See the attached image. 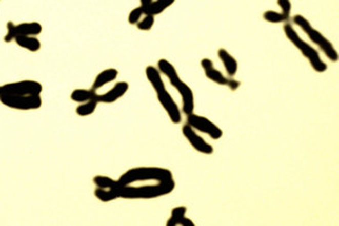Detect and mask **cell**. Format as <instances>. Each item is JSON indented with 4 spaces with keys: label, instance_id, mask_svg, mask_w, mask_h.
<instances>
[{
    "label": "cell",
    "instance_id": "6da1fadb",
    "mask_svg": "<svg viewBox=\"0 0 339 226\" xmlns=\"http://www.w3.org/2000/svg\"><path fill=\"white\" fill-rule=\"evenodd\" d=\"M175 188L174 179L159 181L153 184L144 186H118L119 198L124 199H154V198L170 195Z\"/></svg>",
    "mask_w": 339,
    "mask_h": 226
},
{
    "label": "cell",
    "instance_id": "7a4b0ae2",
    "mask_svg": "<svg viewBox=\"0 0 339 226\" xmlns=\"http://www.w3.org/2000/svg\"><path fill=\"white\" fill-rule=\"evenodd\" d=\"M145 74H146L148 81L151 83L152 87L154 88L155 93H156V96H157V100H158L159 104L163 107L166 113H168L170 120L175 125L180 124L182 120L180 108L176 104V102L173 100V97H172L169 91L166 90L159 70L157 68H155L154 66H147L145 69Z\"/></svg>",
    "mask_w": 339,
    "mask_h": 226
},
{
    "label": "cell",
    "instance_id": "3957f363",
    "mask_svg": "<svg viewBox=\"0 0 339 226\" xmlns=\"http://www.w3.org/2000/svg\"><path fill=\"white\" fill-rule=\"evenodd\" d=\"M157 69L161 74L168 77L170 84L173 86L182 98V111L185 114H190L194 111V95L191 87L181 79L175 67L169 60L159 59L157 61Z\"/></svg>",
    "mask_w": 339,
    "mask_h": 226
},
{
    "label": "cell",
    "instance_id": "277c9868",
    "mask_svg": "<svg viewBox=\"0 0 339 226\" xmlns=\"http://www.w3.org/2000/svg\"><path fill=\"white\" fill-rule=\"evenodd\" d=\"M173 179L169 169L158 167H139L126 171L118 179L119 186H129L144 181H164Z\"/></svg>",
    "mask_w": 339,
    "mask_h": 226
},
{
    "label": "cell",
    "instance_id": "5b68a950",
    "mask_svg": "<svg viewBox=\"0 0 339 226\" xmlns=\"http://www.w3.org/2000/svg\"><path fill=\"white\" fill-rule=\"evenodd\" d=\"M284 33L288 40L292 42L293 46L301 51L304 58L308 59L311 67H312L316 73H325L328 69V66L324 60H322L319 52L316 51V49H314L307 41H304L290 23H286L284 25Z\"/></svg>",
    "mask_w": 339,
    "mask_h": 226
},
{
    "label": "cell",
    "instance_id": "8992f818",
    "mask_svg": "<svg viewBox=\"0 0 339 226\" xmlns=\"http://www.w3.org/2000/svg\"><path fill=\"white\" fill-rule=\"evenodd\" d=\"M294 24L297 25L300 29H301L305 34L308 35L312 43H314L315 46H318L322 52L326 54V57L330 60L331 63H337L339 56H338V51L335 49V47L332 46V43L328 40V38L322 34L321 32L318 30H315L314 27L311 25L310 22L304 17L302 15H295L293 17Z\"/></svg>",
    "mask_w": 339,
    "mask_h": 226
},
{
    "label": "cell",
    "instance_id": "52a82bcc",
    "mask_svg": "<svg viewBox=\"0 0 339 226\" xmlns=\"http://www.w3.org/2000/svg\"><path fill=\"white\" fill-rule=\"evenodd\" d=\"M43 86L34 79H23L0 85V96L4 95H41Z\"/></svg>",
    "mask_w": 339,
    "mask_h": 226
},
{
    "label": "cell",
    "instance_id": "ba28073f",
    "mask_svg": "<svg viewBox=\"0 0 339 226\" xmlns=\"http://www.w3.org/2000/svg\"><path fill=\"white\" fill-rule=\"evenodd\" d=\"M0 103L6 108L19 111H32L42 107L41 95H4L0 96Z\"/></svg>",
    "mask_w": 339,
    "mask_h": 226
},
{
    "label": "cell",
    "instance_id": "9c48e42d",
    "mask_svg": "<svg viewBox=\"0 0 339 226\" xmlns=\"http://www.w3.org/2000/svg\"><path fill=\"white\" fill-rule=\"evenodd\" d=\"M187 124L191 126L194 130L204 132L208 135L212 139H221L223 136V130H222L217 125H215L213 121H210L208 118L204 115H199L196 113H190L187 115Z\"/></svg>",
    "mask_w": 339,
    "mask_h": 226
},
{
    "label": "cell",
    "instance_id": "30bf717a",
    "mask_svg": "<svg viewBox=\"0 0 339 226\" xmlns=\"http://www.w3.org/2000/svg\"><path fill=\"white\" fill-rule=\"evenodd\" d=\"M182 134L194 150L197 152L205 154V155H212L214 153V147L205 140L202 136L198 135L197 130H194L191 126L188 124L182 127Z\"/></svg>",
    "mask_w": 339,
    "mask_h": 226
},
{
    "label": "cell",
    "instance_id": "8fae6325",
    "mask_svg": "<svg viewBox=\"0 0 339 226\" xmlns=\"http://www.w3.org/2000/svg\"><path fill=\"white\" fill-rule=\"evenodd\" d=\"M129 90V84L127 81H119L111 88L110 91L103 93V94H98L95 97V100L99 103H104V104H111L114 103L122 96L126 95V93Z\"/></svg>",
    "mask_w": 339,
    "mask_h": 226
},
{
    "label": "cell",
    "instance_id": "7c38bea8",
    "mask_svg": "<svg viewBox=\"0 0 339 226\" xmlns=\"http://www.w3.org/2000/svg\"><path fill=\"white\" fill-rule=\"evenodd\" d=\"M200 64H202V67L205 71V75H206V77L208 79H210L212 81L216 83V84L221 85V86H226L227 85L229 78H227L226 76H224L223 74H222L220 70H217L215 68L213 60H210L208 58H204Z\"/></svg>",
    "mask_w": 339,
    "mask_h": 226
},
{
    "label": "cell",
    "instance_id": "4fadbf2b",
    "mask_svg": "<svg viewBox=\"0 0 339 226\" xmlns=\"http://www.w3.org/2000/svg\"><path fill=\"white\" fill-rule=\"evenodd\" d=\"M187 207L186 206H176L171 212V216L166 222V226H194V223L190 218L186 216Z\"/></svg>",
    "mask_w": 339,
    "mask_h": 226
},
{
    "label": "cell",
    "instance_id": "5bb4252c",
    "mask_svg": "<svg viewBox=\"0 0 339 226\" xmlns=\"http://www.w3.org/2000/svg\"><path fill=\"white\" fill-rule=\"evenodd\" d=\"M118 76H119L118 69H115V68L104 69L95 77V79H94V81H93L92 88L95 91H98L99 88H102L105 85L110 84L111 81H114L116 78H118Z\"/></svg>",
    "mask_w": 339,
    "mask_h": 226
},
{
    "label": "cell",
    "instance_id": "9a60e30c",
    "mask_svg": "<svg viewBox=\"0 0 339 226\" xmlns=\"http://www.w3.org/2000/svg\"><path fill=\"white\" fill-rule=\"evenodd\" d=\"M218 58L224 65V68L226 70V74L229 77L235 76L238 69V64L237 60L232 56V54L226 50V49H220L218 52Z\"/></svg>",
    "mask_w": 339,
    "mask_h": 226
},
{
    "label": "cell",
    "instance_id": "2e32d148",
    "mask_svg": "<svg viewBox=\"0 0 339 226\" xmlns=\"http://www.w3.org/2000/svg\"><path fill=\"white\" fill-rule=\"evenodd\" d=\"M22 49L30 52H37L41 49V41L36 36H26L17 35L14 41Z\"/></svg>",
    "mask_w": 339,
    "mask_h": 226
},
{
    "label": "cell",
    "instance_id": "e0dca14e",
    "mask_svg": "<svg viewBox=\"0 0 339 226\" xmlns=\"http://www.w3.org/2000/svg\"><path fill=\"white\" fill-rule=\"evenodd\" d=\"M16 26H17V35L37 36L43 31V27L38 22H26V23L16 24Z\"/></svg>",
    "mask_w": 339,
    "mask_h": 226
},
{
    "label": "cell",
    "instance_id": "ac0fdd59",
    "mask_svg": "<svg viewBox=\"0 0 339 226\" xmlns=\"http://www.w3.org/2000/svg\"><path fill=\"white\" fill-rule=\"evenodd\" d=\"M97 92L93 88H76L70 94L71 101L76 103H84L91 100H95Z\"/></svg>",
    "mask_w": 339,
    "mask_h": 226
},
{
    "label": "cell",
    "instance_id": "d6986e66",
    "mask_svg": "<svg viewBox=\"0 0 339 226\" xmlns=\"http://www.w3.org/2000/svg\"><path fill=\"white\" fill-rule=\"evenodd\" d=\"M174 3L175 0H153L151 5L144 10V13H145V15L157 16L159 14H162L164 10L168 9Z\"/></svg>",
    "mask_w": 339,
    "mask_h": 226
},
{
    "label": "cell",
    "instance_id": "ffe728a7",
    "mask_svg": "<svg viewBox=\"0 0 339 226\" xmlns=\"http://www.w3.org/2000/svg\"><path fill=\"white\" fill-rule=\"evenodd\" d=\"M94 196L96 197V199L102 202H110L113 201L119 198V194L116 188L114 189H103V188H96L94 191Z\"/></svg>",
    "mask_w": 339,
    "mask_h": 226
},
{
    "label": "cell",
    "instance_id": "44dd1931",
    "mask_svg": "<svg viewBox=\"0 0 339 226\" xmlns=\"http://www.w3.org/2000/svg\"><path fill=\"white\" fill-rule=\"evenodd\" d=\"M93 182L96 186V188H103V189H114L119 186L118 180L110 178V176L107 175L94 176Z\"/></svg>",
    "mask_w": 339,
    "mask_h": 226
},
{
    "label": "cell",
    "instance_id": "7402d4cb",
    "mask_svg": "<svg viewBox=\"0 0 339 226\" xmlns=\"http://www.w3.org/2000/svg\"><path fill=\"white\" fill-rule=\"evenodd\" d=\"M97 106L98 102L96 100H91L84 103H79V106L76 108V113L82 118L88 117V115H92L94 112H95Z\"/></svg>",
    "mask_w": 339,
    "mask_h": 226
},
{
    "label": "cell",
    "instance_id": "603a6c76",
    "mask_svg": "<svg viewBox=\"0 0 339 226\" xmlns=\"http://www.w3.org/2000/svg\"><path fill=\"white\" fill-rule=\"evenodd\" d=\"M264 19L268 23H273V24H280V23H284V22H287L288 17L280 12H275V10H267V12L264 13Z\"/></svg>",
    "mask_w": 339,
    "mask_h": 226
},
{
    "label": "cell",
    "instance_id": "cb8c5ba5",
    "mask_svg": "<svg viewBox=\"0 0 339 226\" xmlns=\"http://www.w3.org/2000/svg\"><path fill=\"white\" fill-rule=\"evenodd\" d=\"M155 23V16L153 15H144V17L136 24L137 29L139 31H151Z\"/></svg>",
    "mask_w": 339,
    "mask_h": 226
},
{
    "label": "cell",
    "instance_id": "d4e9b609",
    "mask_svg": "<svg viewBox=\"0 0 339 226\" xmlns=\"http://www.w3.org/2000/svg\"><path fill=\"white\" fill-rule=\"evenodd\" d=\"M17 36V26L14 22H8L6 24V34H5L4 41L6 43H10L15 41V37Z\"/></svg>",
    "mask_w": 339,
    "mask_h": 226
},
{
    "label": "cell",
    "instance_id": "484cf974",
    "mask_svg": "<svg viewBox=\"0 0 339 226\" xmlns=\"http://www.w3.org/2000/svg\"><path fill=\"white\" fill-rule=\"evenodd\" d=\"M144 15H145V13H144V9L142 8V6L133 8L129 13V16H128V23L130 25H136L138 22L143 18Z\"/></svg>",
    "mask_w": 339,
    "mask_h": 226
},
{
    "label": "cell",
    "instance_id": "4316f807",
    "mask_svg": "<svg viewBox=\"0 0 339 226\" xmlns=\"http://www.w3.org/2000/svg\"><path fill=\"white\" fill-rule=\"evenodd\" d=\"M277 5L282 9V13L284 14L286 17L291 18V12H292V3L291 0H277Z\"/></svg>",
    "mask_w": 339,
    "mask_h": 226
},
{
    "label": "cell",
    "instance_id": "83f0119b",
    "mask_svg": "<svg viewBox=\"0 0 339 226\" xmlns=\"http://www.w3.org/2000/svg\"><path fill=\"white\" fill-rule=\"evenodd\" d=\"M240 85H241L240 81L234 79V78H232V77H231V78H229V81H227V85L226 86L229 87L231 91H236L237 88L240 87Z\"/></svg>",
    "mask_w": 339,
    "mask_h": 226
},
{
    "label": "cell",
    "instance_id": "f1b7e54d",
    "mask_svg": "<svg viewBox=\"0 0 339 226\" xmlns=\"http://www.w3.org/2000/svg\"><path fill=\"white\" fill-rule=\"evenodd\" d=\"M152 2H153V0H141V6H142V8L144 10H145L149 6V5H151Z\"/></svg>",
    "mask_w": 339,
    "mask_h": 226
},
{
    "label": "cell",
    "instance_id": "f546056e",
    "mask_svg": "<svg viewBox=\"0 0 339 226\" xmlns=\"http://www.w3.org/2000/svg\"><path fill=\"white\" fill-rule=\"evenodd\" d=\"M0 2H2V0H0Z\"/></svg>",
    "mask_w": 339,
    "mask_h": 226
}]
</instances>
